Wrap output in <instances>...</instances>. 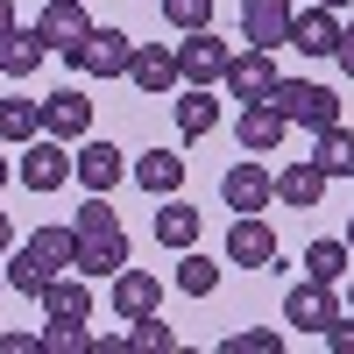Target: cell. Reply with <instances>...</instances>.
I'll use <instances>...</instances> for the list:
<instances>
[{"label": "cell", "mask_w": 354, "mask_h": 354, "mask_svg": "<svg viewBox=\"0 0 354 354\" xmlns=\"http://www.w3.org/2000/svg\"><path fill=\"white\" fill-rule=\"evenodd\" d=\"M277 106H283V121L290 128H333L340 121V93H333V85H319V78H277V93H270Z\"/></svg>", "instance_id": "cell-1"}, {"label": "cell", "mask_w": 354, "mask_h": 354, "mask_svg": "<svg viewBox=\"0 0 354 354\" xmlns=\"http://www.w3.org/2000/svg\"><path fill=\"white\" fill-rule=\"evenodd\" d=\"M227 262L234 270H277V227H270V213H234Z\"/></svg>", "instance_id": "cell-2"}, {"label": "cell", "mask_w": 354, "mask_h": 354, "mask_svg": "<svg viewBox=\"0 0 354 354\" xmlns=\"http://www.w3.org/2000/svg\"><path fill=\"white\" fill-rule=\"evenodd\" d=\"M128 57H135V36L128 28H85V43L71 50V64L85 78H128Z\"/></svg>", "instance_id": "cell-3"}, {"label": "cell", "mask_w": 354, "mask_h": 354, "mask_svg": "<svg viewBox=\"0 0 354 354\" xmlns=\"http://www.w3.org/2000/svg\"><path fill=\"white\" fill-rule=\"evenodd\" d=\"M21 185L28 192H57V185H71V142H57V135H36V142H21Z\"/></svg>", "instance_id": "cell-4"}, {"label": "cell", "mask_w": 354, "mask_h": 354, "mask_svg": "<svg viewBox=\"0 0 354 354\" xmlns=\"http://www.w3.org/2000/svg\"><path fill=\"white\" fill-rule=\"evenodd\" d=\"M277 78H283V71H277V50H234L220 85L248 106V100H270V93H277Z\"/></svg>", "instance_id": "cell-5"}, {"label": "cell", "mask_w": 354, "mask_h": 354, "mask_svg": "<svg viewBox=\"0 0 354 354\" xmlns=\"http://www.w3.org/2000/svg\"><path fill=\"white\" fill-rule=\"evenodd\" d=\"M220 198H227V213H270V205H277V170H262L255 156L234 163L220 177Z\"/></svg>", "instance_id": "cell-6"}, {"label": "cell", "mask_w": 354, "mask_h": 354, "mask_svg": "<svg viewBox=\"0 0 354 354\" xmlns=\"http://www.w3.org/2000/svg\"><path fill=\"white\" fill-rule=\"evenodd\" d=\"M227 43L213 36V28H192V36L185 43H177V78H185V85H220L227 78Z\"/></svg>", "instance_id": "cell-7"}, {"label": "cell", "mask_w": 354, "mask_h": 354, "mask_svg": "<svg viewBox=\"0 0 354 354\" xmlns=\"http://www.w3.org/2000/svg\"><path fill=\"white\" fill-rule=\"evenodd\" d=\"M36 305H43V319H57V326H85V319H93V290H85L78 270H57Z\"/></svg>", "instance_id": "cell-8"}, {"label": "cell", "mask_w": 354, "mask_h": 354, "mask_svg": "<svg viewBox=\"0 0 354 354\" xmlns=\"http://www.w3.org/2000/svg\"><path fill=\"white\" fill-rule=\"evenodd\" d=\"M283 128H290V121H283L277 100H248L241 121H234V142H241L248 156H270V149H283Z\"/></svg>", "instance_id": "cell-9"}, {"label": "cell", "mask_w": 354, "mask_h": 354, "mask_svg": "<svg viewBox=\"0 0 354 354\" xmlns=\"http://www.w3.org/2000/svg\"><path fill=\"white\" fill-rule=\"evenodd\" d=\"M290 0H241V36H248V50H283L290 43Z\"/></svg>", "instance_id": "cell-10"}, {"label": "cell", "mask_w": 354, "mask_h": 354, "mask_svg": "<svg viewBox=\"0 0 354 354\" xmlns=\"http://www.w3.org/2000/svg\"><path fill=\"white\" fill-rule=\"evenodd\" d=\"M128 78H135V93H149V100H163L170 85H185V78H177V50L170 43H135Z\"/></svg>", "instance_id": "cell-11"}, {"label": "cell", "mask_w": 354, "mask_h": 354, "mask_svg": "<svg viewBox=\"0 0 354 354\" xmlns=\"http://www.w3.org/2000/svg\"><path fill=\"white\" fill-rule=\"evenodd\" d=\"M340 312V298H333V283H298V290H290V298H283V326H298V333H326V319Z\"/></svg>", "instance_id": "cell-12"}, {"label": "cell", "mask_w": 354, "mask_h": 354, "mask_svg": "<svg viewBox=\"0 0 354 354\" xmlns=\"http://www.w3.org/2000/svg\"><path fill=\"white\" fill-rule=\"evenodd\" d=\"M326 185H333V177L319 170L312 156H298V163H283V170H277V198L290 205V213H319V198H326Z\"/></svg>", "instance_id": "cell-13"}, {"label": "cell", "mask_w": 354, "mask_h": 354, "mask_svg": "<svg viewBox=\"0 0 354 354\" xmlns=\"http://www.w3.org/2000/svg\"><path fill=\"white\" fill-rule=\"evenodd\" d=\"M85 28H93V21H85V0H50V8L36 15V36H43L57 57H71V50L85 43Z\"/></svg>", "instance_id": "cell-14"}, {"label": "cell", "mask_w": 354, "mask_h": 354, "mask_svg": "<svg viewBox=\"0 0 354 354\" xmlns=\"http://www.w3.org/2000/svg\"><path fill=\"white\" fill-rule=\"evenodd\" d=\"M106 283H113V319H142V312L163 305V277H149V270H128L121 262Z\"/></svg>", "instance_id": "cell-15"}, {"label": "cell", "mask_w": 354, "mask_h": 354, "mask_svg": "<svg viewBox=\"0 0 354 354\" xmlns=\"http://www.w3.org/2000/svg\"><path fill=\"white\" fill-rule=\"evenodd\" d=\"M36 106H43V135H57V142H78L85 128H93V100H85L78 85H64V93H50Z\"/></svg>", "instance_id": "cell-16"}, {"label": "cell", "mask_w": 354, "mask_h": 354, "mask_svg": "<svg viewBox=\"0 0 354 354\" xmlns=\"http://www.w3.org/2000/svg\"><path fill=\"white\" fill-rule=\"evenodd\" d=\"M71 177H78L85 192H113V185L128 177V156L113 149V142H85V149L71 156Z\"/></svg>", "instance_id": "cell-17"}, {"label": "cell", "mask_w": 354, "mask_h": 354, "mask_svg": "<svg viewBox=\"0 0 354 354\" xmlns=\"http://www.w3.org/2000/svg\"><path fill=\"white\" fill-rule=\"evenodd\" d=\"M290 50L333 57V50H340V15H333V8H298V15H290Z\"/></svg>", "instance_id": "cell-18"}, {"label": "cell", "mask_w": 354, "mask_h": 354, "mask_svg": "<svg viewBox=\"0 0 354 354\" xmlns=\"http://www.w3.org/2000/svg\"><path fill=\"white\" fill-rule=\"evenodd\" d=\"M43 57H50V43L36 36V28H21V21H15L8 36H0V78H28Z\"/></svg>", "instance_id": "cell-19"}, {"label": "cell", "mask_w": 354, "mask_h": 354, "mask_svg": "<svg viewBox=\"0 0 354 354\" xmlns=\"http://www.w3.org/2000/svg\"><path fill=\"white\" fill-rule=\"evenodd\" d=\"M21 248H28V255H36L43 270L57 277V270H71V262H78V227H57V220H50V227H36V234H28Z\"/></svg>", "instance_id": "cell-20"}, {"label": "cell", "mask_w": 354, "mask_h": 354, "mask_svg": "<svg viewBox=\"0 0 354 354\" xmlns=\"http://www.w3.org/2000/svg\"><path fill=\"white\" fill-rule=\"evenodd\" d=\"M198 227H205V220H198V205H185L177 192L156 205V241H163V248H198Z\"/></svg>", "instance_id": "cell-21"}, {"label": "cell", "mask_w": 354, "mask_h": 354, "mask_svg": "<svg viewBox=\"0 0 354 354\" xmlns=\"http://www.w3.org/2000/svg\"><path fill=\"white\" fill-rule=\"evenodd\" d=\"M170 106H177V135H185V142H198V135L220 128V100H213V85H192V93L170 100Z\"/></svg>", "instance_id": "cell-22"}, {"label": "cell", "mask_w": 354, "mask_h": 354, "mask_svg": "<svg viewBox=\"0 0 354 354\" xmlns=\"http://www.w3.org/2000/svg\"><path fill=\"white\" fill-rule=\"evenodd\" d=\"M135 185L149 192V198H170L177 185H185V156H170V149H149L135 163Z\"/></svg>", "instance_id": "cell-23"}, {"label": "cell", "mask_w": 354, "mask_h": 354, "mask_svg": "<svg viewBox=\"0 0 354 354\" xmlns=\"http://www.w3.org/2000/svg\"><path fill=\"white\" fill-rule=\"evenodd\" d=\"M177 290H185V298H213L220 290V262L213 255H198V248H177Z\"/></svg>", "instance_id": "cell-24"}, {"label": "cell", "mask_w": 354, "mask_h": 354, "mask_svg": "<svg viewBox=\"0 0 354 354\" xmlns=\"http://www.w3.org/2000/svg\"><path fill=\"white\" fill-rule=\"evenodd\" d=\"M312 163L326 170V177H354V135L333 121V128H319L312 135Z\"/></svg>", "instance_id": "cell-25"}, {"label": "cell", "mask_w": 354, "mask_h": 354, "mask_svg": "<svg viewBox=\"0 0 354 354\" xmlns=\"http://www.w3.org/2000/svg\"><path fill=\"white\" fill-rule=\"evenodd\" d=\"M121 262H128V234H106V241H78V262H71V270H78V277H113Z\"/></svg>", "instance_id": "cell-26"}, {"label": "cell", "mask_w": 354, "mask_h": 354, "mask_svg": "<svg viewBox=\"0 0 354 354\" xmlns=\"http://www.w3.org/2000/svg\"><path fill=\"white\" fill-rule=\"evenodd\" d=\"M43 135V106L36 100H0V142L8 149H21V142Z\"/></svg>", "instance_id": "cell-27"}, {"label": "cell", "mask_w": 354, "mask_h": 354, "mask_svg": "<svg viewBox=\"0 0 354 354\" xmlns=\"http://www.w3.org/2000/svg\"><path fill=\"white\" fill-rule=\"evenodd\" d=\"M347 262H354V248L326 234V241H312V248H305V277H312V283H340V277H347Z\"/></svg>", "instance_id": "cell-28"}, {"label": "cell", "mask_w": 354, "mask_h": 354, "mask_svg": "<svg viewBox=\"0 0 354 354\" xmlns=\"http://www.w3.org/2000/svg\"><path fill=\"white\" fill-rule=\"evenodd\" d=\"M71 227H78V241H106V234H128V227H121V213L106 205V192H93V198H85L78 213H71Z\"/></svg>", "instance_id": "cell-29"}, {"label": "cell", "mask_w": 354, "mask_h": 354, "mask_svg": "<svg viewBox=\"0 0 354 354\" xmlns=\"http://www.w3.org/2000/svg\"><path fill=\"white\" fill-rule=\"evenodd\" d=\"M43 283H50L43 262L28 255V248H8V290H15V298H43Z\"/></svg>", "instance_id": "cell-30"}, {"label": "cell", "mask_w": 354, "mask_h": 354, "mask_svg": "<svg viewBox=\"0 0 354 354\" xmlns=\"http://www.w3.org/2000/svg\"><path fill=\"white\" fill-rule=\"evenodd\" d=\"M128 347H142V354H177V347H185V340H177V326H163V319L156 312H142V319H128Z\"/></svg>", "instance_id": "cell-31"}, {"label": "cell", "mask_w": 354, "mask_h": 354, "mask_svg": "<svg viewBox=\"0 0 354 354\" xmlns=\"http://www.w3.org/2000/svg\"><path fill=\"white\" fill-rule=\"evenodd\" d=\"M220 354H283V333L277 326H241V333H227Z\"/></svg>", "instance_id": "cell-32"}, {"label": "cell", "mask_w": 354, "mask_h": 354, "mask_svg": "<svg viewBox=\"0 0 354 354\" xmlns=\"http://www.w3.org/2000/svg\"><path fill=\"white\" fill-rule=\"evenodd\" d=\"M163 21L185 28V36L192 28H213V0H163Z\"/></svg>", "instance_id": "cell-33"}, {"label": "cell", "mask_w": 354, "mask_h": 354, "mask_svg": "<svg viewBox=\"0 0 354 354\" xmlns=\"http://www.w3.org/2000/svg\"><path fill=\"white\" fill-rule=\"evenodd\" d=\"M43 354H85V326H57V319H43Z\"/></svg>", "instance_id": "cell-34"}, {"label": "cell", "mask_w": 354, "mask_h": 354, "mask_svg": "<svg viewBox=\"0 0 354 354\" xmlns=\"http://www.w3.org/2000/svg\"><path fill=\"white\" fill-rule=\"evenodd\" d=\"M319 340H326V354H354V319H340V312H333Z\"/></svg>", "instance_id": "cell-35"}, {"label": "cell", "mask_w": 354, "mask_h": 354, "mask_svg": "<svg viewBox=\"0 0 354 354\" xmlns=\"http://www.w3.org/2000/svg\"><path fill=\"white\" fill-rule=\"evenodd\" d=\"M0 354H43V333H0Z\"/></svg>", "instance_id": "cell-36"}, {"label": "cell", "mask_w": 354, "mask_h": 354, "mask_svg": "<svg viewBox=\"0 0 354 354\" xmlns=\"http://www.w3.org/2000/svg\"><path fill=\"white\" fill-rule=\"evenodd\" d=\"M85 354H128V333H85Z\"/></svg>", "instance_id": "cell-37"}, {"label": "cell", "mask_w": 354, "mask_h": 354, "mask_svg": "<svg viewBox=\"0 0 354 354\" xmlns=\"http://www.w3.org/2000/svg\"><path fill=\"white\" fill-rule=\"evenodd\" d=\"M333 57H340V71L354 78V21H340V50H333Z\"/></svg>", "instance_id": "cell-38"}, {"label": "cell", "mask_w": 354, "mask_h": 354, "mask_svg": "<svg viewBox=\"0 0 354 354\" xmlns=\"http://www.w3.org/2000/svg\"><path fill=\"white\" fill-rule=\"evenodd\" d=\"M8 248H15V220L0 213V255H8Z\"/></svg>", "instance_id": "cell-39"}, {"label": "cell", "mask_w": 354, "mask_h": 354, "mask_svg": "<svg viewBox=\"0 0 354 354\" xmlns=\"http://www.w3.org/2000/svg\"><path fill=\"white\" fill-rule=\"evenodd\" d=\"M8 28H15V0H0V36H8Z\"/></svg>", "instance_id": "cell-40"}, {"label": "cell", "mask_w": 354, "mask_h": 354, "mask_svg": "<svg viewBox=\"0 0 354 354\" xmlns=\"http://www.w3.org/2000/svg\"><path fill=\"white\" fill-rule=\"evenodd\" d=\"M8 177H15V163H8V156H0V192H8Z\"/></svg>", "instance_id": "cell-41"}, {"label": "cell", "mask_w": 354, "mask_h": 354, "mask_svg": "<svg viewBox=\"0 0 354 354\" xmlns=\"http://www.w3.org/2000/svg\"><path fill=\"white\" fill-rule=\"evenodd\" d=\"M319 8H333V15H340V8H354V0H319Z\"/></svg>", "instance_id": "cell-42"}, {"label": "cell", "mask_w": 354, "mask_h": 354, "mask_svg": "<svg viewBox=\"0 0 354 354\" xmlns=\"http://www.w3.org/2000/svg\"><path fill=\"white\" fill-rule=\"evenodd\" d=\"M340 241H347V248H354V220H347V234H340Z\"/></svg>", "instance_id": "cell-43"}, {"label": "cell", "mask_w": 354, "mask_h": 354, "mask_svg": "<svg viewBox=\"0 0 354 354\" xmlns=\"http://www.w3.org/2000/svg\"><path fill=\"white\" fill-rule=\"evenodd\" d=\"M347 312H354V283H347Z\"/></svg>", "instance_id": "cell-44"}, {"label": "cell", "mask_w": 354, "mask_h": 354, "mask_svg": "<svg viewBox=\"0 0 354 354\" xmlns=\"http://www.w3.org/2000/svg\"><path fill=\"white\" fill-rule=\"evenodd\" d=\"M0 290H8V270H0Z\"/></svg>", "instance_id": "cell-45"}]
</instances>
